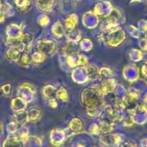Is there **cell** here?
<instances>
[{
  "label": "cell",
  "mask_w": 147,
  "mask_h": 147,
  "mask_svg": "<svg viewBox=\"0 0 147 147\" xmlns=\"http://www.w3.org/2000/svg\"><path fill=\"white\" fill-rule=\"evenodd\" d=\"M3 147H20V144L16 138H7L4 142Z\"/></svg>",
  "instance_id": "5"
},
{
  "label": "cell",
  "mask_w": 147,
  "mask_h": 147,
  "mask_svg": "<svg viewBox=\"0 0 147 147\" xmlns=\"http://www.w3.org/2000/svg\"><path fill=\"white\" fill-rule=\"evenodd\" d=\"M7 56L11 61H18L20 58V57L19 50L18 49H15V48L9 49L7 53Z\"/></svg>",
  "instance_id": "3"
},
{
  "label": "cell",
  "mask_w": 147,
  "mask_h": 147,
  "mask_svg": "<svg viewBox=\"0 0 147 147\" xmlns=\"http://www.w3.org/2000/svg\"><path fill=\"white\" fill-rule=\"evenodd\" d=\"M115 87V81L113 80H109L107 81H104L102 83V85L100 87L102 94H106L110 92H112Z\"/></svg>",
  "instance_id": "2"
},
{
  "label": "cell",
  "mask_w": 147,
  "mask_h": 147,
  "mask_svg": "<svg viewBox=\"0 0 147 147\" xmlns=\"http://www.w3.org/2000/svg\"><path fill=\"white\" fill-rule=\"evenodd\" d=\"M50 106H51L52 107H56L57 106V104H56L55 100H53V99L50 100Z\"/></svg>",
  "instance_id": "12"
},
{
  "label": "cell",
  "mask_w": 147,
  "mask_h": 147,
  "mask_svg": "<svg viewBox=\"0 0 147 147\" xmlns=\"http://www.w3.org/2000/svg\"><path fill=\"white\" fill-rule=\"evenodd\" d=\"M2 90H4V92L5 93V94H8V93H9V92H10V90H11V87L9 84H5V86H3L2 87Z\"/></svg>",
  "instance_id": "9"
},
{
  "label": "cell",
  "mask_w": 147,
  "mask_h": 147,
  "mask_svg": "<svg viewBox=\"0 0 147 147\" xmlns=\"http://www.w3.org/2000/svg\"><path fill=\"white\" fill-rule=\"evenodd\" d=\"M77 147H84V146H82V145H78V146Z\"/></svg>",
  "instance_id": "14"
},
{
  "label": "cell",
  "mask_w": 147,
  "mask_h": 147,
  "mask_svg": "<svg viewBox=\"0 0 147 147\" xmlns=\"http://www.w3.org/2000/svg\"><path fill=\"white\" fill-rule=\"evenodd\" d=\"M19 62L22 66H25V67H27V66H29L30 59H29V57H28V55L24 54L22 57L20 58Z\"/></svg>",
  "instance_id": "7"
},
{
  "label": "cell",
  "mask_w": 147,
  "mask_h": 147,
  "mask_svg": "<svg viewBox=\"0 0 147 147\" xmlns=\"http://www.w3.org/2000/svg\"><path fill=\"white\" fill-rule=\"evenodd\" d=\"M43 59H44V57L40 53H35L34 55H32V60L35 63H40L43 61Z\"/></svg>",
  "instance_id": "8"
},
{
  "label": "cell",
  "mask_w": 147,
  "mask_h": 147,
  "mask_svg": "<svg viewBox=\"0 0 147 147\" xmlns=\"http://www.w3.org/2000/svg\"><path fill=\"white\" fill-rule=\"evenodd\" d=\"M77 17L75 15H71L70 16L68 17L66 19V25L67 28L69 29H72V28H74L75 25H77Z\"/></svg>",
  "instance_id": "4"
},
{
  "label": "cell",
  "mask_w": 147,
  "mask_h": 147,
  "mask_svg": "<svg viewBox=\"0 0 147 147\" xmlns=\"http://www.w3.org/2000/svg\"><path fill=\"white\" fill-rule=\"evenodd\" d=\"M121 147H138L136 144H132V143H126V144H124L123 145H122V146Z\"/></svg>",
  "instance_id": "11"
},
{
  "label": "cell",
  "mask_w": 147,
  "mask_h": 147,
  "mask_svg": "<svg viewBox=\"0 0 147 147\" xmlns=\"http://www.w3.org/2000/svg\"><path fill=\"white\" fill-rule=\"evenodd\" d=\"M113 130L112 125H110L108 123L105 122L103 121L102 123H101V125L100 127V131L103 134H109L110 132H111Z\"/></svg>",
  "instance_id": "6"
},
{
  "label": "cell",
  "mask_w": 147,
  "mask_h": 147,
  "mask_svg": "<svg viewBox=\"0 0 147 147\" xmlns=\"http://www.w3.org/2000/svg\"><path fill=\"white\" fill-rule=\"evenodd\" d=\"M97 94L99 93L95 90L89 92L87 90H84L82 99L84 104L87 107V110H96L99 102Z\"/></svg>",
  "instance_id": "1"
},
{
  "label": "cell",
  "mask_w": 147,
  "mask_h": 147,
  "mask_svg": "<svg viewBox=\"0 0 147 147\" xmlns=\"http://www.w3.org/2000/svg\"><path fill=\"white\" fill-rule=\"evenodd\" d=\"M4 20V15L2 12H0V22Z\"/></svg>",
  "instance_id": "13"
},
{
  "label": "cell",
  "mask_w": 147,
  "mask_h": 147,
  "mask_svg": "<svg viewBox=\"0 0 147 147\" xmlns=\"http://www.w3.org/2000/svg\"><path fill=\"white\" fill-rule=\"evenodd\" d=\"M28 135L27 133H22V134H21L20 139L22 141L25 142V141L28 139Z\"/></svg>",
  "instance_id": "10"
}]
</instances>
